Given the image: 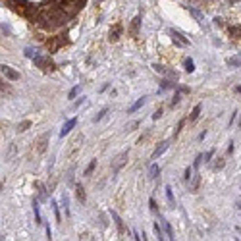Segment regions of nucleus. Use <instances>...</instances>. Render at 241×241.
<instances>
[{
    "instance_id": "39",
    "label": "nucleus",
    "mask_w": 241,
    "mask_h": 241,
    "mask_svg": "<svg viewBox=\"0 0 241 241\" xmlns=\"http://www.w3.org/2000/svg\"><path fill=\"white\" fill-rule=\"evenodd\" d=\"M214 23H216L218 27H222V25H224V19H222V18H214Z\"/></svg>"
},
{
    "instance_id": "17",
    "label": "nucleus",
    "mask_w": 241,
    "mask_h": 241,
    "mask_svg": "<svg viewBox=\"0 0 241 241\" xmlns=\"http://www.w3.org/2000/svg\"><path fill=\"white\" fill-rule=\"evenodd\" d=\"M162 224H164V229H166V239H174V232H172V226H170V222L162 220Z\"/></svg>"
},
{
    "instance_id": "11",
    "label": "nucleus",
    "mask_w": 241,
    "mask_h": 241,
    "mask_svg": "<svg viewBox=\"0 0 241 241\" xmlns=\"http://www.w3.org/2000/svg\"><path fill=\"white\" fill-rule=\"evenodd\" d=\"M160 176V166L158 164H153L151 168H148V179H156Z\"/></svg>"
},
{
    "instance_id": "23",
    "label": "nucleus",
    "mask_w": 241,
    "mask_h": 241,
    "mask_svg": "<svg viewBox=\"0 0 241 241\" xmlns=\"http://www.w3.org/2000/svg\"><path fill=\"white\" fill-rule=\"evenodd\" d=\"M139 23H141V18L137 16V18L133 19V23H131V33H133V35H137V29H139Z\"/></svg>"
},
{
    "instance_id": "20",
    "label": "nucleus",
    "mask_w": 241,
    "mask_h": 241,
    "mask_svg": "<svg viewBox=\"0 0 241 241\" xmlns=\"http://www.w3.org/2000/svg\"><path fill=\"white\" fill-rule=\"evenodd\" d=\"M199 114H201V104H197V106L193 108V112H191V116H189V120H191V122H195V120L199 118Z\"/></svg>"
},
{
    "instance_id": "48",
    "label": "nucleus",
    "mask_w": 241,
    "mask_h": 241,
    "mask_svg": "<svg viewBox=\"0 0 241 241\" xmlns=\"http://www.w3.org/2000/svg\"><path fill=\"white\" fill-rule=\"evenodd\" d=\"M239 125H241V118H239Z\"/></svg>"
},
{
    "instance_id": "36",
    "label": "nucleus",
    "mask_w": 241,
    "mask_h": 241,
    "mask_svg": "<svg viewBox=\"0 0 241 241\" xmlns=\"http://www.w3.org/2000/svg\"><path fill=\"white\" fill-rule=\"evenodd\" d=\"M178 102H179V93H176V95H174V98H172V102H170V106L174 108V106L178 104Z\"/></svg>"
},
{
    "instance_id": "18",
    "label": "nucleus",
    "mask_w": 241,
    "mask_h": 241,
    "mask_svg": "<svg viewBox=\"0 0 241 241\" xmlns=\"http://www.w3.org/2000/svg\"><path fill=\"white\" fill-rule=\"evenodd\" d=\"M228 66L241 68V56H233V58H229V60H228Z\"/></svg>"
},
{
    "instance_id": "45",
    "label": "nucleus",
    "mask_w": 241,
    "mask_h": 241,
    "mask_svg": "<svg viewBox=\"0 0 241 241\" xmlns=\"http://www.w3.org/2000/svg\"><path fill=\"white\" fill-rule=\"evenodd\" d=\"M47 235H48V239L52 237V232H50V226H47Z\"/></svg>"
},
{
    "instance_id": "40",
    "label": "nucleus",
    "mask_w": 241,
    "mask_h": 241,
    "mask_svg": "<svg viewBox=\"0 0 241 241\" xmlns=\"http://www.w3.org/2000/svg\"><path fill=\"white\" fill-rule=\"evenodd\" d=\"M228 154H233V141L228 143Z\"/></svg>"
},
{
    "instance_id": "47",
    "label": "nucleus",
    "mask_w": 241,
    "mask_h": 241,
    "mask_svg": "<svg viewBox=\"0 0 241 241\" xmlns=\"http://www.w3.org/2000/svg\"><path fill=\"white\" fill-rule=\"evenodd\" d=\"M237 206H239V210H241V203H237Z\"/></svg>"
},
{
    "instance_id": "32",
    "label": "nucleus",
    "mask_w": 241,
    "mask_h": 241,
    "mask_svg": "<svg viewBox=\"0 0 241 241\" xmlns=\"http://www.w3.org/2000/svg\"><path fill=\"white\" fill-rule=\"evenodd\" d=\"M29 125H31V122H29V120H25V122H21V123L18 125V131H25V129L29 128Z\"/></svg>"
},
{
    "instance_id": "33",
    "label": "nucleus",
    "mask_w": 241,
    "mask_h": 241,
    "mask_svg": "<svg viewBox=\"0 0 241 241\" xmlns=\"http://www.w3.org/2000/svg\"><path fill=\"white\" fill-rule=\"evenodd\" d=\"M212 156H214V148H212V151H208V153H204V154H203V160H204V162H208Z\"/></svg>"
},
{
    "instance_id": "2",
    "label": "nucleus",
    "mask_w": 241,
    "mask_h": 241,
    "mask_svg": "<svg viewBox=\"0 0 241 241\" xmlns=\"http://www.w3.org/2000/svg\"><path fill=\"white\" fill-rule=\"evenodd\" d=\"M168 33H170L172 41H174L178 47H187V44H189V39H185V37H183L178 29H168Z\"/></svg>"
},
{
    "instance_id": "31",
    "label": "nucleus",
    "mask_w": 241,
    "mask_h": 241,
    "mask_svg": "<svg viewBox=\"0 0 241 241\" xmlns=\"http://www.w3.org/2000/svg\"><path fill=\"white\" fill-rule=\"evenodd\" d=\"M199 183H201V178H199V176H193V181H191V189H193V191H197Z\"/></svg>"
},
{
    "instance_id": "24",
    "label": "nucleus",
    "mask_w": 241,
    "mask_h": 241,
    "mask_svg": "<svg viewBox=\"0 0 241 241\" xmlns=\"http://www.w3.org/2000/svg\"><path fill=\"white\" fill-rule=\"evenodd\" d=\"M106 114H108V108H102V110H100V112L97 114V116L93 118V122H95V123H97V122H100L102 118H104V116H106Z\"/></svg>"
},
{
    "instance_id": "15",
    "label": "nucleus",
    "mask_w": 241,
    "mask_h": 241,
    "mask_svg": "<svg viewBox=\"0 0 241 241\" xmlns=\"http://www.w3.org/2000/svg\"><path fill=\"white\" fill-rule=\"evenodd\" d=\"M50 206H52V210H54V216H56V222L60 224V220H62V218H60V208H58V203H56V201H50Z\"/></svg>"
},
{
    "instance_id": "28",
    "label": "nucleus",
    "mask_w": 241,
    "mask_h": 241,
    "mask_svg": "<svg viewBox=\"0 0 241 241\" xmlns=\"http://www.w3.org/2000/svg\"><path fill=\"white\" fill-rule=\"evenodd\" d=\"M95 166H97V160H91V164H89V166L85 168V176H91V174H93Z\"/></svg>"
},
{
    "instance_id": "38",
    "label": "nucleus",
    "mask_w": 241,
    "mask_h": 241,
    "mask_svg": "<svg viewBox=\"0 0 241 241\" xmlns=\"http://www.w3.org/2000/svg\"><path fill=\"white\" fill-rule=\"evenodd\" d=\"M160 116H162V108H158V110H156V112L153 114V120H158Z\"/></svg>"
},
{
    "instance_id": "25",
    "label": "nucleus",
    "mask_w": 241,
    "mask_h": 241,
    "mask_svg": "<svg viewBox=\"0 0 241 241\" xmlns=\"http://www.w3.org/2000/svg\"><path fill=\"white\" fill-rule=\"evenodd\" d=\"M154 235H156L158 239H166V237H164V233H162V228L158 226V222H154Z\"/></svg>"
},
{
    "instance_id": "8",
    "label": "nucleus",
    "mask_w": 241,
    "mask_h": 241,
    "mask_svg": "<svg viewBox=\"0 0 241 241\" xmlns=\"http://www.w3.org/2000/svg\"><path fill=\"white\" fill-rule=\"evenodd\" d=\"M110 216H112V220L116 222V226H118V229H120V233H125V226H123V222H122V218H120L116 212H114V210L110 212Z\"/></svg>"
},
{
    "instance_id": "12",
    "label": "nucleus",
    "mask_w": 241,
    "mask_h": 241,
    "mask_svg": "<svg viewBox=\"0 0 241 241\" xmlns=\"http://www.w3.org/2000/svg\"><path fill=\"white\" fill-rule=\"evenodd\" d=\"M62 208H64V212H66V218H70V199H68V195L64 193L62 195Z\"/></svg>"
},
{
    "instance_id": "7",
    "label": "nucleus",
    "mask_w": 241,
    "mask_h": 241,
    "mask_svg": "<svg viewBox=\"0 0 241 241\" xmlns=\"http://www.w3.org/2000/svg\"><path fill=\"white\" fill-rule=\"evenodd\" d=\"M187 10H189V14H191V16H193L195 19H197V21H199V23H201V25L204 23V18H203V14L199 12V10H197V8H193V6H187Z\"/></svg>"
},
{
    "instance_id": "16",
    "label": "nucleus",
    "mask_w": 241,
    "mask_h": 241,
    "mask_svg": "<svg viewBox=\"0 0 241 241\" xmlns=\"http://www.w3.org/2000/svg\"><path fill=\"white\" fill-rule=\"evenodd\" d=\"M166 199H168V204L174 208V193H172V187L166 185Z\"/></svg>"
},
{
    "instance_id": "1",
    "label": "nucleus",
    "mask_w": 241,
    "mask_h": 241,
    "mask_svg": "<svg viewBox=\"0 0 241 241\" xmlns=\"http://www.w3.org/2000/svg\"><path fill=\"white\" fill-rule=\"evenodd\" d=\"M33 62H35L37 68H41V70H44V72H48V70L52 72L54 70V62L50 58H44V56H41V54L37 56V58H33Z\"/></svg>"
},
{
    "instance_id": "9",
    "label": "nucleus",
    "mask_w": 241,
    "mask_h": 241,
    "mask_svg": "<svg viewBox=\"0 0 241 241\" xmlns=\"http://www.w3.org/2000/svg\"><path fill=\"white\" fill-rule=\"evenodd\" d=\"M33 212H35V220L39 226H43V216H41V210H39V201L35 199L33 201Z\"/></svg>"
},
{
    "instance_id": "4",
    "label": "nucleus",
    "mask_w": 241,
    "mask_h": 241,
    "mask_svg": "<svg viewBox=\"0 0 241 241\" xmlns=\"http://www.w3.org/2000/svg\"><path fill=\"white\" fill-rule=\"evenodd\" d=\"M2 75L8 77L10 81H18V79H19V73L16 70H12L10 66H6V64H2Z\"/></svg>"
},
{
    "instance_id": "14",
    "label": "nucleus",
    "mask_w": 241,
    "mask_h": 241,
    "mask_svg": "<svg viewBox=\"0 0 241 241\" xmlns=\"http://www.w3.org/2000/svg\"><path fill=\"white\" fill-rule=\"evenodd\" d=\"M35 187L39 189V199L41 201H47V187H44L43 183H35Z\"/></svg>"
},
{
    "instance_id": "27",
    "label": "nucleus",
    "mask_w": 241,
    "mask_h": 241,
    "mask_svg": "<svg viewBox=\"0 0 241 241\" xmlns=\"http://www.w3.org/2000/svg\"><path fill=\"white\" fill-rule=\"evenodd\" d=\"M183 179H185V181H191L193 179V168H185V172H183Z\"/></svg>"
},
{
    "instance_id": "22",
    "label": "nucleus",
    "mask_w": 241,
    "mask_h": 241,
    "mask_svg": "<svg viewBox=\"0 0 241 241\" xmlns=\"http://www.w3.org/2000/svg\"><path fill=\"white\" fill-rule=\"evenodd\" d=\"M176 87V83H172V81H168V79H164L162 83H160V89L162 91H168V89H174Z\"/></svg>"
},
{
    "instance_id": "37",
    "label": "nucleus",
    "mask_w": 241,
    "mask_h": 241,
    "mask_svg": "<svg viewBox=\"0 0 241 241\" xmlns=\"http://www.w3.org/2000/svg\"><path fill=\"white\" fill-rule=\"evenodd\" d=\"M148 206H151V210H153V212H156V208H158L156 203H154V199H148Z\"/></svg>"
},
{
    "instance_id": "44",
    "label": "nucleus",
    "mask_w": 241,
    "mask_h": 241,
    "mask_svg": "<svg viewBox=\"0 0 241 241\" xmlns=\"http://www.w3.org/2000/svg\"><path fill=\"white\" fill-rule=\"evenodd\" d=\"M204 137H206V129H204V131H201V135H199V139L203 141V139H204Z\"/></svg>"
},
{
    "instance_id": "29",
    "label": "nucleus",
    "mask_w": 241,
    "mask_h": 241,
    "mask_svg": "<svg viewBox=\"0 0 241 241\" xmlns=\"http://www.w3.org/2000/svg\"><path fill=\"white\" fill-rule=\"evenodd\" d=\"M185 70H187L189 73H191V72H195V62H193L191 58H187V60H185Z\"/></svg>"
},
{
    "instance_id": "46",
    "label": "nucleus",
    "mask_w": 241,
    "mask_h": 241,
    "mask_svg": "<svg viewBox=\"0 0 241 241\" xmlns=\"http://www.w3.org/2000/svg\"><path fill=\"white\" fill-rule=\"evenodd\" d=\"M235 93H239V95H241V85H235Z\"/></svg>"
},
{
    "instance_id": "5",
    "label": "nucleus",
    "mask_w": 241,
    "mask_h": 241,
    "mask_svg": "<svg viewBox=\"0 0 241 241\" xmlns=\"http://www.w3.org/2000/svg\"><path fill=\"white\" fill-rule=\"evenodd\" d=\"M77 125V118H72V120H68L66 123H64V128H62V131H60V137H66L68 133H70L73 128Z\"/></svg>"
},
{
    "instance_id": "35",
    "label": "nucleus",
    "mask_w": 241,
    "mask_h": 241,
    "mask_svg": "<svg viewBox=\"0 0 241 241\" xmlns=\"http://www.w3.org/2000/svg\"><path fill=\"white\" fill-rule=\"evenodd\" d=\"M203 162V154H197V158H195V162H193V168H199Z\"/></svg>"
},
{
    "instance_id": "21",
    "label": "nucleus",
    "mask_w": 241,
    "mask_h": 241,
    "mask_svg": "<svg viewBox=\"0 0 241 241\" xmlns=\"http://www.w3.org/2000/svg\"><path fill=\"white\" fill-rule=\"evenodd\" d=\"M47 139H48V135H43L41 137V141H39V153H44V148H47Z\"/></svg>"
},
{
    "instance_id": "13",
    "label": "nucleus",
    "mask_w": 241,
    "mask_h": 241,
    "mask_svg": "<svg viewBox=\"0 0 241 241\" xmlns=\"http://www.w3.org/2000/svg\"><path fill=\"white\" fill-rule=\"evenodd\" d=\"M145 98H147V97H141V98L137 100V102H133V104H131V106L128 108V112H129V114H131V112H137V110H139V108H141V106L145 104Z\"/></svg>"
},
{
    "instance_id": "10",
    "label": "nucleus",
    "mask_w": 241,
    "mask_h": 241,
    "mask_svg": "<svg viewBox=\"0 0 241 241\" xmlns=\"http://www.w3.org/2000/svg\"><path fill=\"white\" fill-rule=\"evenodd\" d=\"M75 197H77V201H79V203H85V201H87L85 189H83L81 185H75Z\"/></svg>"
},
{
    "instance_id": "34",
    "label": "nucleus",
    "mask_w": 241,
    "mask_h": 241,
    "mask_svg": "<svg viewBox=\"0 0 241 241\" xmlns=\"http://www.w3.org/2000/svg\"><path fill=\"white\" fill-rule=\"evenodd\" d=\"M224 164H226V160H224V158H218V162L214 164V170H220V168H224Z\"/></svg>"
},
{
    "instance_id": "41",
    "label": "nucleus",
    "mask_w": 241,
    "mask_h": 241,
    "mask_svg": "<svg viewBox=\"0 0 241 241\" xmlns=\"http://www.w3.org/2000/svg\"><path fill=\"white\" fill-rule=\"evenodd\" d=\"M83 102H85V97H81V98H79V100H77V102H75V104H73V106H75V108H77V106H81V104H83Z\"/></svg>"
},
{
    "instance_id": "19",
    "label": "nucleus",
    "mask_w": 241,
    "mask_h": 241,
    "mask_svg": "<svg viewBox=\"0 0 241 241\" xmlns=\"http://www.w3.org/2000/svg\"><path fill=\"white\" fill-rule=\"evenodd\" d=\"M120 31H122V25H116V27H114V31H110V41H118Z\"/></svg>"
},
{
    "instance_id": "3",
    "label": "nucleus",
    "mask_w": 241,
    "mask_h": 241,
    "mask_svg": "<svg viewBox=\"0 0 241 241\" xmlns=\"http://www.w3.org/2000/svg\"><path fill=\"white\" fill-rule=\"evenodd\" d=\"M128 153H120L116 158H114V162H112V172H114V174H118V172L122 170V166L125 164V162H128Z\"/></svg>"
},
{
    "instance_id": "42",
    "label": "nucleus",
    "mask_w": 241,
    "mask_h": 241,
    "mask_svg": "<svg viewBox=\"0 0 241 241\" xmlns=\"http://www.w3.org/2000/svg\"><path fill=\"white\" fill-rule=\"evenodd\" d=\"M237 2H241V0H226V4H229V6H233V4H237Z\"/></svg>"
},
{
    "instance_id": "30",
    "label": "nucleus",
    "mask_w": 241,
    "mask_h": 241,
    "mask_svg": "<svg viewBox=\"0 0 241 241\" xmlns=\"http://www.w3.org/2000/svg\"><path fill=\"white\" fill-rule=\"evenodd\" d=\"M79 91H81V87H79V85H75V87L70 91V95H68V98H75V97L79 95Z\"/></svg>"
},
{
    "instance_id": "26",
    "label": "nucleus",
    "mask_w": 241,
    "mask_h": 241,
    "mask_svg": "<svg viewBox=\"0 0 241 241\" xmlns=\"http://www.w3.org/2000/svg\"><path fill=\"white\" fill-rule=\"evenodd\" d=\"M23 54H25V56H27V58H37V56H39V52H37V50H33V48H31V47H27V48H25V52H23Z\"/></svg>"
},
{
    "instance_id": "6",
    "label": "nucleus",
    "mask_w": 241,
    "mask_h": 241,
    "mask_svg": "<svg viewBox=\"0 0 241 241\" xmlns=\"http://www.w3.org/2000/svg\"><path fill=\"white\" fill-rule=\"evenodd\" d=\"M168 147H170V141H162V143H158V147L154 148V153H153V158H158L160 154H164Z\"/></svg>"
},
{
    "instance_id": "43",
    "label": "nucleus",
    "mask_w": 241,
    "mask_h": 241,
    "mask_svg": "<svg viewBox=\"0 0 241 241\" xmlns=\"http://www.w3.org/2000/svg\"><path fill=\"white\" fill-rule=\"evenodd\" d=\"M235 116H237V112H233V114H232V120H229V125H232V123L235 122Z\"/></svg>"
}]
</instances>
